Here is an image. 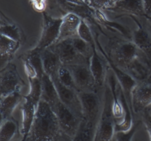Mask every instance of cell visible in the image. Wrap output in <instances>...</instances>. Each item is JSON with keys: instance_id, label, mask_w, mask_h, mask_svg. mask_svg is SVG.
Returning a JSON list of instances; mask_svg holds the SVG:
<instances>
[{"instance_id": "25", "label": "cell", "mask_w": 151, "mask_h": 141, "mask_svg": "<svg viewBox=\"0 0 151 141\" xmlns=\"http://www.w3.org/2000/svg\"><path fill=\"white\" fill-rule=\"evenodd\" d=\"M27 61L32 66V67L34 69L37 77L39 79H41L42 75L44 73L41 61V55L36 52V53L35 52L34 54H31Z\"/></svg>"}, {"instance_id": "31", "label": "cell", "mask_w": 151, "mask_h": 141, "mask_svg": "<svg viewBox=\"0 0 151 141\" xmlns=\"http://www.w3.org/2000/svg\"><path fill=\"white\" fill-rule=\"evenodd\" d=\"M144 14L147 17H151V0H142Z\"/></svg>"}, {"instance_id": "24", "label": "cell", "mask_w": 151, "mask_h": 141, "mask_svg": "<svg viewBox=\"0 0 151 141\" xmlns=\"http://www.w3.org/2000/svg\"><path fill=\"white\" fill-rule=\"evenodd\" d=\"M30 83V91L28 96L37 104L41 99V88L40 79L37 77L28 78Z\"/></svg>"}, {"instance_id": "33", "label": "cell", "mask_w": 151, "mask_h": 141, "mask_svg": "<svg viewBox=\"0 0 151 141\" xmlns=\"http://www.w3.org/2000/svg\"><path fill=\"white\" fill-rule=\"evenodd\" d=\"M147 111H148V112L150 113V114L151 115V106H150L149 107L147 108Z\"/></svg>"}, {"instance_id": "22", "label": "cell", "mask_w": 151, "mask_h": 141, "mask_svg": "<svg viewBox=\"0 0 151 141\" xmlns=\"http://www.w3.org/2000/svg\"><path fill=\"white\" fill-rule=\"evenodd\" d=\"M17 47V41L3 35L1 36V61L9 57Z\"/></svg>"}, {"instance_id": "15", "label": "cell", "mask_w": 151, "mask_h": 141, "mask_svg": "<svg viewBox=\"0 0 151 141\" xmlns=\"http://www.w3.org/2000/svg\"><path fill=\"white\" fill-rule=\"evenodd\" d=\"M40 55L44 73L51 78L57 76L60 68L63 65L57 54L47 48L42 51Z\"/></svg>"}, {"instance_id": "13", "label": "cell", "mask_w": 151, "mask_h": 141, "mask_svg": "<svg viewBox=\"0 0 151 141\" xmlns=\"http://www.w3.org/2000/svg\"><path fill=\"white\" fill-rule=\"evenodd\" d=\"M24 101L22 107V125L21 132L24 140H26L33 123L38 104L28 95L24 97Z\"/></svg>"}, {"instance_id": "19", "label": "cell", "mask_w": 151, "mask_h": 141, "mask_svg": "<svg viewBox=\"0 0 151 141\" xmlns=\"http://www.w3.org/2000/svg\"><path fill=\"white\" fill-rule=\"evenodd\" d=\"M21 101L19 91H17L12 94L1 98V122L9 119L13 114L14 109Z\"/></svg>"}, {"instance_id": "30", "label": "cell", "mask_w": 151, "mask_h": 141, "mask_svg": "<svg viewBox=\"0 0 151 141\" xmlns=\"http://www.w3.org/2000/svg\"><path fill=\"white\" fill-rule=\"evenodd\" d=\"M96 6L104 9H111L116 5L114 0H92Z\"/></svg>"}, {"instance_id": "17", "label": "cell", "mask_w": 151, "mask_h": 141, "mask_svg": "<svg viewBox=\"0 0 151 141\" xmlns=\"http://www.w3.org/2000/svg\"><path fill=\"white\" fill-rule=\"evenodd\" d=\"M111 9L119 16L126 14L145 15L142 0H122L116 2L115 7Z\"/></svg>"}, {"instance_id": "3", "label": "cell", "mask_w": 151, "mask_h": 141, "mask_svg": "<svg viewBox=\"0 0 151 141\" xmlns=\"http://www.w3.org/2000/svg\"><path fill=\"white\" fill-rule=\"evenodd\" d=\"M128 24L124 28L131 40L145 54L151 64V22L145 15H122Z\"/></svg>"}, {"instance_id": "32", "label": "cell", "mask_w": 151, "mask_h": 141, "mask_svg": "<svg viewBox=\"0 0 151 141\" xmlns=\"http://www.w3.org/2000/svg\"><path fill=\"white\" fill-rule=\"evenodd\" d=\"M45 0H32L33 4L36 9L39 10H42L45 7Z\"/></svg>"}, {"instance_id": "14", "label": "cell", "mask_w": 151, "mask_h": 141, "mask_svg": "<svg viewBox=\"0 0 151 141\" xmlns=\"http://www.w3.org/2000/svg\"><path fill=\"white\" fill-rule=\"evenodd\" d=\"M81 22L80 19L74 14H70L66 16L62 20L59 36L55 43L76 37V35L78 34Z\"/></svg>"}, {"instance_id": "23", "label": "cell", "mask_w": 151, "mask_h": 141, "mask_svg": "<svg viewBox=\"0 0 151 141\" xmlns=\"http://www.w3.org/2000/svg\"><path fill=\"white\" fill-rule=\"evenodd\" d=\"M57 78L63 85L78 91V89L76 86L72 74L66 66L62 65L60 68L57 74Z\"/></svg>"}, {"instance_id": "8", "label": "cell", "mask_w": 151, "mask_h": 141, "mask_svg": "<svg viewBox=\"0 0 151 141\" xmlns=\"http://www.w3.org/2000/svg\"><path fill=\"white\" fill-rule=\"evenodd\" d=\"M49 48L57 54L64 66L78 64H88L87 58L77 51L71 39L59 41Z\"/></svg>"}, {"instance_id": "10", "label": "cell", "mask_w": 151, "mask_h": 141, "mask_svg": "<svg viewBox=\"0 0 151 141\" xmlns=\"http://www.w3.org/2000/svg\"><path fill=\"white\" fill-rule=\"evenodd\" d=\"M82 107V120L96 126L100 113V101L95 92H78Z\"/></svg>"}, {"instance_id": "12", "label": "cell", "mask_w": 151, "mask_h": 141, "mask_svg": "<svg viewBox=\"0 0 151 141\" xmlns=\"http://www.w3.org/2000/svg\"><path fill=\"white\" fill-rule=\"evenodd\" d=\"M62 20L45 18V26L37 49L44 50L55 43L59 36Z\"/></svg>"}, {"instance_id": "34", "label": "cell", "mask_w": 151, "mask_h": 141, "mask_svg": "<svg viewBox=\"0 0 151 141\" xmlns=\"http://www.w3.org/2000/svg\"><path fill=\"white\" fill-rule=\"evenodd\" d=\"M116 2H119V1H122V0H114Z\"/></svg>"}, {"instance_id": "11", "label": "cell", "mask_w": 151, "mask_h": 141, "mask_svg": "<svg viewBox=\"0 0 151 141\" xmlns=\"http://www.w3.org/2000/svg\"><path fill=\"white\" fill-rule=\"evenodd\" d=\"M22 81L14 65H10L1 72V98L19 91Z\"/></svg>"}, {"instance_id": "28", "label": "cell", "mask_w": 151, "mask_h": 141, "mask_svg": "<svg viewBox=\"0 0 151 141\" xmlns=\"http://www.w3.org/2000/svg\"><path fill=\"white\" fill-rule=\"evenodd\" d=\"M1 35H3L15 41L18 40L19 33L17 28L14 26H6L1 27Z\"/></svg>"}, {"instance_id": "16", "label": "cell", "mask_w": 151, "mask_h": 141, "mask_svg": "<svg viewBox=\"0 0 151 141\" xmlns=\"http://www.w3.org/2000/svg\"><path fill=\"white\" fill-rule=\"evenodd\" d=\"M111 69L113 71L114 74H115L116 77L117 81L118 82L119 85L121 86V87L123 90L126 99L127 101L128 104L130 108L131 112H132L131 93L134 88L135 87V86L137 85L138 82L137 80H135L129 74L126 73L123 70L115 67L112 64H111Z\"/></svg>"}, {"instance_id": "26", "label": "cell", "mask_w": 151, "mask_h": 141, "mask_svg": "<svg viewBox=\"0 0 151 141\" xmlns=\"http://www.w3.org/2000/svg\"><path fill=\"white\" fill-rule=\"evenodd\" d=\"M71 39L74 47H75L77 51L87 58L89 56L90 52L89 45L88 44V43L83 40L81 38L74 37L71 38Z\"/></svg>"}, {"instance_id": "21", "label": "cell", "mask_w": 151, "mask_h": 141, "mask_svg": "<svg viewBox=\"0 0 151 141\" xmlns=\"http://www.w3.org/2000/svg\"><path fill=\"white\" fill-rule=\"evenodd\" d=\"M1 122L0 140L1 141L11 140L17 132V127L15 122L9 119Z\"/></svg>"}, {"instance_id": "35", "label": "cell", "mask_w": 151, "mask_h": 141, "mask_svg": "<svg viewBox=\"0 0 151 141\" xmlns=\"http://www.w3.org/2000/svg\"><path fill=\"white\" fill-rule=\"evenodd\" d=\"M148 18H149V19H150V20L151 22V17H148Z\"/></svg>"}, {"instance_id": "6", "label": "cell", "mask_w": 151, "mask_h": 141, "mask_svg": "<svg viewBox=\"0 0 151 141\" xmlns=\"http://www.w3.org/2000/svg\"><path fill=\"white\" fill-rule=\"evenodd\" d=\"M151 106V79L139 82L131 93L134 119Z\"/></svg>"}, {"instance_id": "5", "label": "cell", "mask_w": 151, "mask_h": 141, "mask_svg": "<svg viewBox=\"0 0 151 141\" xmlns=\"http://www.w3.org/2000/svg\"><path fill=\"white\" fill-rule=\"evenodd\" d=\"M61 130L72 140H74L80 128L82 119L77 116L60 101L53 107Z\"/></svg>"}, {"instance_id": "18", "label": "cell", "mask_w": 151, "mask_h": 141, "mask_svg": "<svg viewBox=\"0 0 151 141\" xmlns=\"http://www.w3.org/2000/svg\"><path fill=\"white\" fill-rule=\"evenodd\" d=\"M41 81V99L47 102L53 107L60 101L58 93L52 78L46 73H44Z\"/></svg>"}, {"instance_id": "20", "label": "cell", "mask_w": 151, "mask_h": 141, "mask_svg": "<svg viewBox=\"0 0 151 141\" xmlns=\"http://www.w3.org/2000/svg\"><path fill=\"white\" fill-rule=\"evenodd\" d=\"M89 67L95 79L97 87L102 86L106 76L105 67L102 62L100 60L98 57L94 55L91 60Z\"/></svg>"}, {"instance_id": "29", "label": "cell", "mask_w": 151, "mask_h": 141, "mask_svg": "<svg viewBox=\"0 0 151 141\" xmlns=\"http://www.w3.org/2000/svg\"><path fill=\"white\" fill-rule=\"evenodd\" d=\"M78 35L81 39L87 41V43L91 42L92 40L89 28L83 22H81V24L78 29Z\"/></svg>"}, {"instance_id": "1", "label": "cell", "mask_w": 151, "mask_h": 141, "mask_svg": "<svg viewBox=\"0 0 151 141\" xmlns=\"http://www.w3.org/2000/svg\"><path fill=\"white\" fill-rule=\"evenodd\" d=\"M112 64L139 82L151 79V64L145 54L128 36L114 39L110 48Z\"/></svg>"}, {"instance_id": "2", "label": "cell", "mask_w": 151, "mask_h": 141, "mask_svg": "<svg viewBox=\"0 0 151 141\" xmlns=\"http://www.w3.org/2000/svg\"><path fill=\"white\" fill-rule=\"evenodd\" d=\"M61 131L58 121L53 108L40 99L34 119L26 138L30 141H53Z\"/></svg>"}, {"instance_id": "4", "label": "cell", "mask_w": 151, "mask_h": 141, "mask_svg": "<svg viewBox=\"0 0 151 141\" xmlns=\"http://www.w3.org/2000/svg\"><path fill=\"white\" fill-rule=\"evenodd\" d=\"M110 87H106L105 94V103L101 119L97 127L94 140H113L116 132V122L113 112V96Z\"/></svg>"}, {"instance_id": "9", "label": "cell", "mask_w": 151, "mask_h": 141, "mask_svg": "<svg viewBox=\"0 0 151 141\" xmlns=\"http://www.w3.org/2000/svg\"><path fill=\"white\" fill-rule=\"evenodd\" d=\"M52 79L55 83L60 101L82 120V107L78 91L63 85L58 80L57 75Z\"/></svg>"}, {"instance_id": "7", "label": "cell", "mask_w": 151, "mask_h": 141, "mask_svg": "<svg viewBox=\"0 0 151 141\" xmlns=\"http://www.w3.org/2000/svg\"><path fill=\"white\" fill-rule=\"evenodd\" d=\"M66 67L72 74L78 92H95L97 87L88 64H78Z\"/></svg>"}, {"instance_id": "27", "label": "cell", "mask_w": 151, "mask_h": 141, "mask_svg": "<svg viewBox=\"0 0 151 141\" xmlns=\"http://www.w3.org/2000/svg\"><path fill=\"white\" fill-rule=\"evenodd\" d=\"M142 121L145 130L147 133L149 140L151 141V115L146 109L137 116Z\"/></svg>"}]
</instances>
